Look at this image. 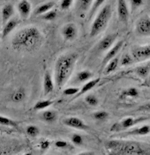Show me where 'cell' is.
I'll return each mask as SVG.
<instances>
[{
  "instance_id": "obj_7",
  "label": "cell",
  "mask_w": 150,
  "mask_h": 155,
  "mask_svg": "<svg viewBox=\"0 0 150 155\" xmlns=\"http://www.w3.org/2000/svg\"><path fill=\"white\" fill-rule=\"evenodd\" d=\"M135 32L140 37H150V16L145 15L138 19L135 24Z\"/></svg>"
},
{
  "instance_id": "obj_26",
  "label": "cell",
  "mask_w": 150,
  "mask_h": 155,
  "mask_svg": "<svg viewBox=\"0 0 150 155\" xmlns=\"http://www.w3.org/2000/svg\"><path fill=\"white\" fill-rule=\"evenodd\" d=\"M149 71V66H140V67H137L135 70V74H137L140 78H142V79H146L147 77H148Z\"/></svg>"
},
{
  "instance_id": "obj_16",
  "label": "cell",
  "mask_w": 150,
  "mask_h": 155,
  "mask_svg": "<svg viewBox=\"0 0 150 155\" xmlns=\"http://www.w3.org/2000/svg\"><path fill=\"white\" fill-rule=\"evenodd\" d=\"M54 88H55V84L51 77V74L49 71H46L44 76V94L45 95L50 94L54 91Z\"/></svg>"
},
{
  "instance_id": "obj_34",
  "label": "cell",
  "mask_w": 150,
  "mask_h": 155,
  "mask_svg": "<svg viewBox=\"0 0 150 155\" xmlns=\"http://www.w3.org/2000/svg\"><path fill=\"white\" fill-rule=\"evenodd\" d=\"M84 100H85V102L87 103L88 105L91 106V107H95V106L98 105V103H99V101L94 94H88L85 97Z\"/></svg>"
},
{
  "instance_id": "obj_2",
  "label": "cell",
  "mask_w": 150,
  "mask_h": 155,
  "mask_svg": "<svg viewBox=\"0 0 150 155\" xmlns=\"http://www.w3.org/2000/svg\"><path fill=\"white\" fill-rule=\"evenodd\" d=\"M111 154L148 155L150 144L128 141V140H109L105 145Z\"/></svg>"
},
{
  "instance_id": "obj_20",
  "label": "cell",
  "mask_w": 150,
  "mask_h": 155,
  "mask_svg": "<svg viewBox=\"0 0 150 155\" xmlns=\"http://www.w3.org/2000/svg\"><path fill=\"white\" fill-rule=\"evenodd\" d=\"M18 21L16 19H10L7 23L4 25V28L2 31V38L6 37L12 31L17 27Z\"/></svg>"
},
{
  "instance_id": "obj_1",
  "label": "cell",
  "mask_w": 150,
  "mask_h": 155,
  "mask_svg": "<svg viewBox=\"0 0 150 155\" xmlns=\"http://www.w3.org/2000/svg\"><path fill=\"white\" fill-rule=\"evenodd\" d=\"M43 35L36 26H28L19 31L12 38V46L18 51H33L41 45Z\"/></svg>"
},
{
  "instance_id": "obj_39",
  "label": "cell",
  "mask_w": 150,
  "mask_h": 155,
  "mask_svg": "<svg viewBox=\"0 0 150 155\" xmlns=\"http://www.w3.org/2000/svg\"><path fill=\"white\" fill-rule=\"evenodd\" d=\"M55 146H56L57 148L64 149L69 147V143L64 141V140H57L55 143Z\"/></svg>"
},
{
  "instance_id": "obj_4",
  "label": "cell",
  "mask_w": 150,
  "mask_h": 155,
  "mask_svg": "<svg viewBox=\"0 0 150 155\" xmlns=\"http://www.w3.org/2000/svg\"><path fill=\"white\" fill-rule=\"evenodd\" d=\"M112 17V7L110 5H106L102 7L98 14L95 16L90 29V37H96L107 28L109 20Z\"/></svg>"
},
{
  "instance_id": "obj_25",
  "label": "cell",
  "mask_w": 150,
  "mask_h": 155,
  "mask_svg": "<svg viewBox=\"0 0 150 155\" xmlns=\"http://www.w3.org/2000/svg\"><path fill=\"white\" fill-rule=\"evenodd\" d=\"M26 94L24 88H18L17 89L12 95V101L15 103H19L21 101H23L25 100Z\"/></svg>"
},
{
  "instance_id": "obj_41",
  "label": "cell",
  "mask_w": 150,
  "mask_h": 155,
  "mask_svg": "<svg viewBox=\"0 0 150 155\" xmlns=\"http://www.w3.org/2000/svg\"><path fill=\"white\" fill-rule=\"evenodd\" d=\"M138 111H144V112H150V101L147 102L142 106L139 107L137 109Z\"/></svg>"
},
{
  "instance_id": "obj_30",
  "label": "cell",
  "mask_w": 150,
  "mask_h": 155,
  "mask_svg": "<svg viewBox=\"0 0 150 155\" xmlns=\"http://www.w3.org/2000/svg\"><path fill=\"white\" fill-rule=\"evenodd\" d=\"M26 133H27V134L30 137L35 138V137H37L39 134L40 130H39V128H38L37 126L31 125V126H28L26 127Z\"/></svg>"
},
{
  "instance_id": "obj_3",
  "label": "cell",
  "mask_w": 150,
  "mask_h": 155,
  "mask_svg": "<svg viewBox=\"0 0 150 155\" xmlns=\"http://www.w3.org/2000/svg\"><path fill=\"white\" fill-rule=\"evenodd\" d=\"M78 58L76 53L64 54L58 57L55 65V81L56 87L62 88L68 81Z\"/></svg>"
},
{
  "instance_id": "obj_19",
  "label": "cell",
  "mask_w": 150,
  "mask_h": 155,
  "mask_svg": "<svg viewBox=\"0 0 150 155\" xmlns=\"http://www.w3.org/2000/svg\"><path fill=\"white\" fill-rule=\"evenodd\" d=\"M2 20H3V24L5 25V23H7L10 18L12 17V15L14 14V8H13L12 5L8 4L5 5V6L2 8Z\"/></svg>"
},
{
  "instance_id": "obj_9",
  "label": "cell",
  "mask_w": 150,
  "mask_h": 155,
  "mask_svg": "<svg viewBox=\"0 0 150 155\" xmlns=\"http://www.w3.org/2000/svg\"><path fill=\"white\" fill-rule=\"evenodd\" d=\"M78 35V29L77 26L73 23H69L67 25H63L62 29V36L66 41H74Z\"/></svg>"
},
{
  "instance_id": "obj_31",
  "label": "cell",
  "mask_w": 150,
  "mask_h": 155,
  "mask_svg": "<svg viewBox=\"0 0 150 155\" xmlns=\"http://www.w3.org/2000/svg\"><path fill=\"white\" fill-rule=\"evenodd\" d=\"M93 118L96 120H99V121H102V120H105L108 117V113L104 110H101V111H96L93 114Z\"/></svg>"
},
{
  "instance_id": "obj_29",
  "label": "cell",
  "mask_w": 150,
  "mask_h": 155,
  "mask_svg": "<svg viewBox=\"0 0 150 155\" xmlns=\"http://www.w3.org/2000/svg\"><path fill=\"white\" fill-rule=\"evenodd\" d=\"M135 62V60H134V58H133V56H132L131 54H125V55H123V56H122V58H121V60H120V64L122 65V66H129V65H131Z\"/></svg>"
},
{
  "instance_id": "obj_21",
  "label": "cell",
  "mask_w": 150,
  "mask_h": 155,
  "mask_svg": "<svg viewBox=\"0 0 150 155\" xmlns=\"http://www.w3.org/2000/svg\"><path fill=\"white\" fill-rule=\"evenodd\" d=\"M57 118V113L53 110H46L44 111L41 114V119L44 122L47 123H53L56 120Z\"/></svg>"
},
{
  "instance_id": "obj_10",
  "label": "cell",
  "mask_w": 150,
  "mask_h": 155,
  "mask_svg": "<svg viewBox=\"0 0 150 155\" xmlns=\"http://www.w3.org/2000/svg\"><path fill=\"white\" fill-rule=\"evenodd\" d=\"M117 14L119 20L122 23H128L129 18V9L126 0H117Z\"/></svg>"
},
{
  "instance_id": "obj_18",
  "label": "cell",
  "mask_w": 150,
  "mask_h": 155,
  "mask_svg": "<svg viewBox=\"0 0 150 155\" xmlns=\"http://www.w3.org/2000/svg\"><path fill=\"white\" fill-rule=\"evenodd\" d=\"M54 6H55V3H54V2H52V1L46 2V3H44V4L38 5V6L36 8L35 12L34 13H35L36 16H42L44 13H46L47 12L52 10Z\"/></svg>"
},
{
  "instance_id": "obj_36",
  "label": "cell",
  "mask_w": 150,
  "mask_h": 155,
  "mask_svg": "<svg viewBox=\"0 0 150 155\" xmlns=\"http://www.w3.org/2000/svg\"><path fill=\"white\" fill-rule=\"evenodd\" d=\"M71 141L72 143L77 146V147H81L82 145L83 144V139L80 134H74L72 136H71Z\"/></svg>"
},
{
  "instance_id": "obj_32",
  "label": "cell",
  "mask_w": 150,
  "mask_h": 155,
  "mask_svg": "<svg viewBox=\"0 0 150 155\" xmlns=\"http://www.w3.org/2000/svg\"><path fill=\"white\" fill-rule=\"evenodd\" d=\"M56 17H57V13L55 10H50L41 16V18L45 21H54L56 18Z\"/></svg>"
},
{
  "instance_id": "obj_27",
  "label": "cell",
  "mask_w": 150,
  "mask_h": 155,
  "mask_svg": "<svg viewBox=\"0 0 150 155\" xmlns=\"http://www.w3.org/2000/svg\"><path fill=\"white\" fill-rule=\"evenodd\" d=\"M105 1H106V0H94L93 4H92V5H91V8H90V10H89L88 19L92 18V17L96 13L97 10L104 4Z\"/></svg>"
},
{
  "instance_id": "obj_12",
  "label": "cell",
  "mask_w": 150,
  "mask_h": 155,
  "mask_svg": "<svg viewBox=\"0 0 150 155\" xmlns=\"http://www.w3.org/2000/svg\"><path fill=\"white\" fill-rule=\"evenodd\" d=\"M63 124L67 127L78 129V130H87L88 128L86 123L82 120L81 119L77 118V117H68V118L63 120Z\"/></svg>"
},
{
  "instance_id": "obj_40",
  "label": "cell",
  "mask_w": 150,
  "mask_h": 155,
  "mask_svg": "<svg viewBox=\"0 0 150 155\" xmlns=\"http://www.w3.org/2000/svg\"><path fill=\"white\" fill-rule=\"evenodd\" d=\"M50 142L48 140H43L41 142H40V148L42 150H47V149L50 147Z\"/></svg>"
},
{
  "instance_id": "obj_14",
  "label": "cell",
  "mask_w": 150,
  "mask_h": 155,
  "mask_svg": "<svg viewBox=\"0 0 150 155\" xmlns=\"http://www.w3.org/2000/svg\"><path fill=\"white\" fill-rule=\"evenodd\" d=\"M18 11L22 18H28L32 12V5L28 0H20L18 4Z\"/></svg>"
},
{
  "instance_id": "obj_37",
  "label": "cell",
  "mask_w": 150,
  "mask_h": 155,
  "mask_svg": "<svg viewBox=\"0 0 150 155\" xmlns=\"http://www.w3.org/2000/svg\"><path fill=\"white\" fill-rule=\"evenodd\" d=\"M75 2V0H62L60 7L63 11H66L70 8V6L73 5V3Z\"/></svg>"
},
{
  "instance_id": "obj_42",
  "label": "cell",
  "mask_w": 150,
  "mask_h": 155,
  "mask_svg": "<svg viewBox=\"0 0 150 155\" xmlns=\"http://www.w3.org/2000/svg\"><path fill=\"white\" fill-rule=\"evenodd\" d=\"M148 76H149V77H148V82H149V84H150V74H149V75H148Z\"/></svg>"
},
{
  "instance_id": "obj_13",
  "label": "cell",
  "mask_w": 150,
  "mask_h": 155,
  "mask_svg": "<svg viewBox=\"0 0 150 155\" xmlns=\"http://www.w3.org/2000/svg\"><path fill=\"white\" fill-rule=\"evenodd\" d=\"M123 44H124V42L122 40H121V41H118V42H116L115 44H114L112 47L108 50V51L107 52L106 56H105V57L102 60V63L103 64L108 63L110 60H112L114 57H115V56H117L119 51L122 48Z\"/></svg>"
},
{
  "instance_id": "obj_38",
  "label": "cell",
  "mask_w": 150,
  "mask_h": 155,
  "mask_svg": "<svg viewBox=\"0 0 150 155\" xmlns=\"http://www.w3.org/2000/svg\"><path fill=\"white\" fill-rule=\"evenodd\" d=\"M130 5L132 11H135L143 5V0H130Z\"/></svg>"
},
{
  "instance_id": "obj_22",
  "label": "cell",
  "mask_w": 150,
  "mask_h": 155,
  "mask_svg": "<svg viewBox=\"0 0 150 155\" xmlns=\"http://www.w3.org/2000/svg\"><path fill=\"white\" fill-rule=\"evenodd\" d=\"M119 62H120V59L117 56L115 57H114L112 60H110L109 62L107 63L106 68L104 69V74H111L112 72H114L116 68L118 67Z\"/></svg>"
},
{
  "instance_id": "obj_35",
  "label": "cell",
  "mask_w": 150,
  "mask_h": 155,
  "mask_svg": "<svg viewBox=\"0 0 150 155\" xmlns=\"http://www.w3.org/2000/svg\"><path fill=\"white\" fill-rule=\"evenodd\" d=\"M79 91H80V88L79 87H67V88H65L63 90V94L64 95H67V96H72V95H76L77 94L79 93Z\"/></svg>"
},
{
  "instance_id": "obj_6",
  "label": "cell",
  "mask_w": 150,
  "mask_h": 155,
  "mask_svg": "<svg viewBox=\"0 0 150 155\" xmlns=\"http://www.w3.org/2000/svg\"><path fill=\"white\" fill-rule=\"evenodd\" d=\"M131 55L135 62H142L150 59V44L134 47L131 50Z\"/></svg>"
},
{
  "instance_id": "obj_17",
  "label": "cell",
  "mask_w": 150,
  "mask_h": 155,
  "mask_svg": "<svg viewBox=\"0 0 150 155\" xmlns=\"http://www.w3.org/2000/svg\"><path fill=\"white\" fill-rule=\"evenodd\" d=\"M99 81H100V78H95V79H93V80L88 81L87 82L82 86V87L80 88L79 93L75 95V97H79V96H81L82 94L88 93V91H90L91 89H93V88L97 85V83H98Z\"/></svg>"
},
{
  "instance_id": "obj_28",
  "label": "cell",
  "mask_w": 150,
  "mask_h": 155,
  "mask_svg": "<svg viewBox=\"0 0 150 155\" xmlns=\"http://www.w3.org/2000/svg\"><path fill=\"white\" fill-rule=\"evenodd\" d=\"M53 103H54V101H50V100L39 101L34 106V109L35 110H44V109H45V108H47L50 106L52 105Z\"/></svg>"
},
{
  "instance_id": "obj_8",
  "label": "cell",
  "mask_w": 150,
  "mask_h": 155,
  "mask_svg": "<svg viewBox=\"0 0 150 155\" xmlns=\"http://www.w3.org/2000/svg\"><path fill=\"white\" fill-rule=\"evenodd\" d=\"M150 134V126L143 125L137 127H131L128 130H125L122 134H121L120 137L128 136H145Z\"/></svg>"
},
{
  "instance_id": "obj_24",
  "label": "cell",
  "mask_w": 150,
  "mask_h": 155,
  "mask_svg": "<svg viewBox=\"0 0 150 155\" xmlns=\"http://www.w3.org/2000/svg\"><path fill=\"white\" fill-rule=\"evenodd\" d=\"M92 77V73L88 70H82L80 71L78 74H76V77H75V81H77L78 83H81V82H85L90 80V78Z\"/></svg>"
},
{
  "instance_id": "obj_15",
  "label": "cell",
  "mask_w": 150,
  "mask_h": 155,
  "mask_svg": "<svg viewBox=\"0 0 150 155\" xmlns=\"http://www.w3.org/2000/svg\"><path fill=\"white\" fill-rule=\"evenodd\" d=\"M94 0H75V11L78 14L83 15L89 12Z\"/></svg>"
},
{
  "instance_id": "obj_23",
  "label": "cell",
  "mask_w": 150,
  "mask_h": 155,
  "mask_svg": "<svg viewBox=\"0 0 150 155\" xmlns=\"http://www.w3.org/2000/svg\"><path fill=\"white\" fill-rule=\"evenodd\" d=\"M140 92L136 87H128V88H126L124 89L122 94H121V98L123 99V98H136L139 96Z\"/></svg>"
},
{
  "instance_id": "obj_5",
  "label": "cell",
  "mask_w": 150,
  "mask_h": 155,
  "mask_svg": "<svg viewBox=\"0 0 150 155\" xmlns=\"http://www.w3.org/2000/svg\"><path fill=\"white\" fill-rule=\"evenodd\" d=\"M148 118L147 117H138V118H134V117H127V118L122 120L120 122L115 123L111 127L110 131L112 132H121V131L128 130L131 127H134L137 124L142 123L146 121Z\"/></svg>"
},
{
  "instance_id": "obj_33",
  "label": "cell",
  "mask_w": 150,
  "mask_h": 155,
  "mask_svg": "<svg viewBox=\"0 0 150 155\" xmlns=\"http://www.w3.org/2000/svg\"><path fill=\"white\" fill-rule=\"evenodd\" d=\"M0 125L7 126V127H17L18 126L16 121H14L12 119L8 118V117L2 116V115H0Z\"/></svg>"
},
{
  "instance_id": "obj_11",
  "label": "cell",
  "mask_w": 150,
  "mask_h": 155,
  "mask_svg": "<svg viewBox=\"0 0 150 155\" xmlns=\"http://www.w3.org/2000/svg\"><path fill=\"white\" fill-rule=\"evenodd\" d=\"M118 37L117 33H114V34H108L106 37H104L97 45V49L99 51H106L108 50L113 45L115 44L116 38Z\"/></svg>"
}]
</instances>
